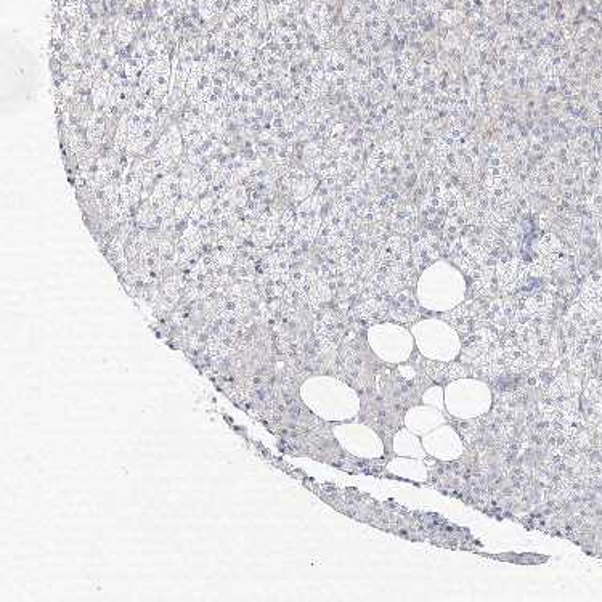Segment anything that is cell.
I'll list each match as a JSON object with an SVG mask.
<instances>
[{"label":"cell","mask_w":602,"mask_h":602,"mask_svg":"<svg viewBox=\"0 0 602 602\" xmlns=\"http://www.w3.org/2000/svg\"><path fill=\"white\" fill-rule=\"evenodd\" d=\"M466 354L472 363V370L476 375L484 378H500L505 371L503 362V339L500 334L493 333L489 328H482L471 334L466 342Z\"/></svg>","instance_id":"cell-1"},{"label":"cell","mask_w":602,"mask_h":602,"mask_svg":"<svg viewBox=\"0 0 602 602\" xmlns=\"http://www.w3.org/2000/svg\"><path fill=\"white\" fill-rule=\"evenodd\" d=\"M511 334L527 352L538 358L550 339V328L537 318L521 317Z\"/></svg>","instance_id":"cell-2"},{"label":"cell","mask_w":602,"mask_h":602,"mask_svg":"<svg viewBox=\"0 0 602 602\" xmlns=\"http://www.w3.org/2000/svg\"><path fill=\"white\" fill-rule=\"evenodd\" d=\"M538 358L533 357L514 339L513 334H508L503 341V362L505 367L513 373H524L532 370Z\"/></svg>","instance_id":"cell-3"}]
</instances>
